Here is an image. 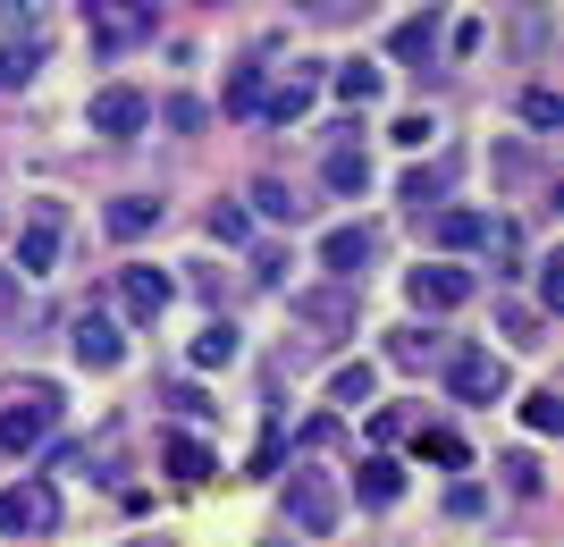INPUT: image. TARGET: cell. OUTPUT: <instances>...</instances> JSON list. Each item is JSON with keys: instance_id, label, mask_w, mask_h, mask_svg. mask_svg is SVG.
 <instances>
[{"instance_id": "cell-32", "label": "cell", "mask_w": 564, "mask_h": 547, "mask_svg": "<svg viewBox=\"0 0 564 547\" xmlns=\"http://www.w3.org/2000/svg\"><path fill=\"white\" fill-rule=\"evenodd\" d=\"M497 472H506V489H514V497H540V489H547V480H540V455H506Z\"/></svg>"}, {"instance_id": "cell-4", "label": "cell", "mask_w": 564, "mask_h": 547, "mask_svg": "<svg viewBox=\"0 0 564 547\" xmlns=\"http://www.w3.org/2000/svg\"><path fill=\"white\" fill-rule=\"evenodd\" d=\"M447 387L464 396V405H497V396L514 387V371H506L497 346H455V354H447Z\"/></svg>"}, {"instance_id": "cell-31", "label": "cell", "mask_w": 564, "mask_h": 547, "mask_svg": "<svg viewBox=\"0 0 564 547\" xmlns=\"http://www.w3.org/2000/svg\"><path fill=\"white\" fill-rule=\"evenodd\" d=\"M497 329L514 337V346H531V337H540V311L522 304V295H506V304H497Z\"/></svg>"}, {"instance_id": "cell-23", "label": "cell", "mask_w": 564, "mask_h": 547, "mask_svg": "<svg viewBox=\"0 0 564 547\" xmlns=\"http://www.w3.org/2000/svg\"><path fill=\"white\" fill-rule=\"evenodd\" d=\"M422 228H430V237H438V244H455V253L489 237V219H480V211H447V203H438V219H422Z\"/></svg>"}, {"instance_id": "cell-9", "label": "cell", "mask_w": 564, "mask_h": 547, "mask_svg": "<svg viewBox=\"0 0 564 547\" xmlns=\"http://www.w3.org/2000/svg\"><path fill=\"white\" fill-rule=\"evenodd\" d=\"M68 354L85 362V371H118V362H127V337H118L110 311H76L68 320Z\"/></svg>"}, {"instance_id": "cell-10", "label": "cell", "mask_w": 564, "mask_h": 547, "mask_svg": "<svg viewBox=\"0 0 564 547\" xmlns=\"http://www.w3.org/2000/svg\"><path fill=\"white\" fill-rule=\"evenodd\" d=\"M404 295H413V311H430V320H438V311H455V304L471 295V270H464V262H422L413 278H404Z\"/></svg>"}, {"instance_id": "cell-43", "label": "cell", "mask_w": 564, "mask_h": 547, "mask_svg": "<svg viewBox=\"0 0 564 547\" xmlns=\"http://www.w3.org/2000/svg\"><path fill=\"white\" fill-rule=\"evenodd\" d=\"M295 9H321V0H295Z\"/></svg>"}, {"instance_id": "cell-16", "label": "cell", "mask_w": 564, "mask_h": 547, "mask_svg": "<svg viewBox=\"0 0 564 547\" xmlns=\"http://www.w3.org/2000/svg\"><path fill=\"white\" fill-rule=\"evenodd\" d=\"M43 59H51V51H43V34H25V43H0V101H9V94H25Z\"/></svg>"}, {"instance_id": "cell-13", "label": "cell", "mask_w": 564, "mask_h": 547, "mask_svg": "<svg viewBox=\"0 0 564 547\" xmlns=\"http://www.w3.org/2000/svg\"><path fill=\"white\" fill-rule=\"evenodd\" d=\"M379 262V237L371 228H329V237H321V270H329V278H354L362 286V270Z\"/></svg>"}, {"instance_id": "cell-25", "label": "cell", "mask_w": 564, "mask_h": 547, "mask_svg": "<svg viewBox=\"0 0 564 547\" xmlns=\"http://www.w3.org/2000/svg\"><path fill=\"white\" fill-rule=\"evenodd\" d=\"M329 85H337V101H354V110H362V101H379V85H388V76H379L371 59H346V68H329Z\"/></svg>"}, {"instance_id": "cell-20", "label": "cell", "mask_w": 564, "mask_h": 547, "mask_svg": "<svg viewBox=\"0 0 564 547\" xmlns=\"http://www.w3.org/2000/svg\"><path fill=\"white\" fill-rule=\"evenodd\" d=\"M438 43H447V34H438V18H404L388 51H397L404 68H430V59H438Z\"/></svg>"}, {"instance_id": "cell-34", "label": "cell", "mask_w": 564, "mask_h": 547, "mask_svg": "<svg viewBox=\"0 0 564 547\" xmlns=\"http://www.w3.org/2000/svg\"><path fill=\"white\" fill-rule=\"evenodd\" d=\"M161 119L177 127V135H203V101H194V94H169V101H161Z\"/></svg>"}, {"instance_id": "cell-30", "label": "cell", "mask_w": 564, "mask_h": 547, "mask_svg": "<svg viewBox=\"0 0 564 547\" xmlns=\"http://www.w3.org/2000/svg\"><path fill=\"white\" fill-rule=\"evenodd\" d=\"M413 447H422L430 463H447V472H464V438H455V429H413Z\"/></svg>"}, {"instance_id": "cell-35", "label": "cell", "mask_w": 564, "mask_h": 547, "mask_svg": "<svg viewBox=\"0 0 564 547\" xmlns=\"http://www.w3.org/2000/svg\"><path fill=\"white\" fill-rule=\"evenodd\" d=\"M371 438H379V447H397V438H413V405H388V413L371 422Z\"/></svg>"}, {"instance_id": "cell-22", "label": "cell", "mask_w": 564, "mask_h": 547, "mask_svg": "<svg viewBox=\"0 0 564 547\" xmlns=\"http://www.w3.org/2000/svg\"><path fill=\"white\" fill-rule=\"evenodd\" d=\"M514 110H522V127H531V135H556V127H564V94H556V85H522Z\"/></svg>"}, {"instance_id": "cell-15", "label": "cell", "mask_w": 564, "mask_h": 547, "mask_svg": "<svg viewBox=\"0 0 564 547\" xmlns=\"http://www.w3.org/2000/svg\"><path fill=\"white\" fill-rule=\"evenodd\" d=\"M101 228H110L118 244H143L152 228H161V194H118L110 211H101Z\"/></svg>"}, {"instance_id": "cell-7", "label": "cell", "mask_w": 564, "mask_h": 547, "mask_svg": "<svg viewBox=\"0 0 564 547\" xmlns=\"http://www.w3.org/2000/svg\"><path fill=\"white\" fill-rule=\"evenodd\" d=\"M321 59H295V68L279 76V85H270V94H261V119L270 127H295V119H312V101H321Z\"/></svg>"}, {"instance_id": "cell-26", "label": "cell", "mask_w": 564, "mask_h": 547, "mask_svg": "<svg viewBox=\"0 0 564 547\" xmlns=\"http://www.w3.org/2000/svg\"><path fill=\"white\" fill-rule=\"evenodd\" d=\"M371 387H379L371 362H337L329 371V405H371Z\"/></svg>"}, {"instance_id": "cell-8", "label": "cell", "mask_w": 564, "mask_h": 547, "mask_svg": "<svg viewBox=\"0 0 564 547\" xmlns=\"http://www.w3.org/2000/svg\"><path fill=\"white\" fill-rule=\"evenodd\" d=\"M169 304H177V278H169V270H152V262L118 270V311H127V320H161Z\"/></svg>"}, {"instance_id": "cell-12", "label": "cell", "mask_w": 564, "mask_h": 547, "mask_svg": "<svg viewBox=\"0 0 564 547\" xmlns=\"http://www.w3.org/2000/svg\"><path fill=\"white\" fill-rule=\"evenodd\" d=\"M547 43H556V9L547 0H514L506 9V51L514 59H547Z\"/></svg>"}, {"instance_id": "cell-18", "label": "cell", "mask_w": 564, "mask_h": 547, "mask_svg": "<svg viewBox=\"0 0 564 547\" xmlns=\"http://www.w3.org/2000/svg\"><path fill=\"white\" fill-rule=\"evenodd\" d=\"M245 211H261V219H279V228H295V219H304V194L286 186V177H253Z\"/></svg>"}, {"instance_id": "cell-33", "label": "cell", "mask_w": 564, "mask_h": 547, "mask_svg": "<svg viewBox=\"0 0 564 547\" xmlns=\"http://www.w3.org/2000/svg\"><path fill=\"white\" fill-rule=\"evenodd\" d=\"M161 405H169V413H186V422H203V413H212V396H203L194 380H169V387H161Z\"/></svg>"}, {"instance_id": "cell-36", "label": "cell", "mask_w": 564, "mask_h": 547, "mask_svg": "<svg viewBox=\"0 0 564 547\" xmlns=\"http://www.w3.org/2000/svg\"><path fill=\"white\" fill-rule=\"evenodd\" d=\"M228 110H261V76H253V68H236V85H228Z\"/></svg>"}, {"instance_id": "cell-19", "label": "cell", "mask_w": 564, "mask_h": 547, "mask_svg": "<svg viewBox=\"0 0 564 547\" xmlns=\"http://www.w3.org/2000/svg\"><path fill=\"white\" fill-rule=\"evenodd\" d=\"M404 211H413V219H430V211H438V203H447V161H430V168H404Z\"/></svg>"}, {"instance_id": "cell-39", "label": "cell", "mask_w": 564, "mask_h": 547, "mask_svg": "<svg viewBox=\"0 0 564 547\" xmlns=\"http://www.w3.org/2000/svg\"><path fill=\"white\" fill-rule=\"evenodd\" d=\"M43 18V0H0V25H34Z\"/></svg>"}, {"instance_id": "cell-14", "label": "cell", "mask_w": 564, "mask_h": 547, "mask_svg": "<svg viewBox=\"0 0 564 547\" xmlns=\"http://www.w3.org/2000/svg\"><path fill=\"white\" fill-rule=\"evenodd\" d=\"M321 186H329V194H362V186H371V161H362V143H354V127H337V135H329V161H321Z\"/></svg>"}, {"instance_id": "cell-41", "label": "cell", "mask_w": 564, "mask_h": 547, "mask_svg": "<svg viewBox=\"0 0 564 547\" xmlns=\"http://www.w3.org/2000/svg\"><path fill=\"white\" fill-rule=\"evenodd\" d=\"M85 9H101V18H110V9H143V0H85Z\"/></svg>"}, {"instance_id": "cell-28", "label": "cell", "mask_w": 564, "mask_h": 547, "mask_svg": "<svg viewBox=\"0 0 564 547\" xmlns=\"http://www.w3.org/2000/svg\"><path fill=\"white\" fill-rule=\"evenodd\" d=\"M522 422H531V438H556L564 429V396L556 387H531V396H522Z\"/></svg>"}, {"instance_id": "cell-6", "label": "cell", "mask_w": 564, "mask_h": 547, "mask_svg": "<svg viewBox=\"0 0 564 547\" xmlns=\"http://www.w3.org/2000/svg\"><path fill=\"white\" fill-rule=\"evenodd\" d=\"M143 119H152V101H143L135 85H101L94 110H85V127H94L101 143H135V135H143Z\"/></svg>"}, {"instance_id": "cell-42", "label": "cell", "mask_w": 564, "mask_h": 547, "mask_svg": "<svg viewBox=\"0 0 564 547\" xmlns=\"http://www.w3.org/2000/svg\"><path fill=\"white\" fill-rule=\"evenodd\" d=\"M0 304H9V278H0Z\"/></svg>"}, {"instance_id": "cell-3", "label": "cell", "mask_w": 564, "mask_h": 547, "mask_svg": "<svg viewBox=\"0 0 564 547\" xmlns=\"http://www.w3.org/2000/svg\"><path fill=\"white\" fill-rule=\"evenodd\" d=\"M354 320H362V295H354V278H321L295 295V329H312L321 346H346Z\"/></svg>"}, {"instance_id": "cell-38", "label": "cell", "mask_w": 564, "mask_h": 547, "mask_svg": "<svg viewBox=\"0 0 564 547\" xmlns=\"http://www.w3.org/2000/svg\"><path fill=\"white\" fill-rule=\"evenodd\" d=\"M540 304H547V311L564 304V262H547V270H540Z\"/></svg>"}, {"instance_id": "cell-2", "label": "cell", "mask_w": 564, "mask_h": 547, "mask_svg": "<svg viewBox=\"0 0 564 547\" xmlns=\"http://www.w3.org/2000/svg\"><path fill=\"white\" fill-rule=\"evenodd\" d=\"M286 523L304 530V539H329V530L346 523V489H337L321 463H295V480H286Z\"/></svg>"}, {"instance_id": "cell-44", "label": "cell", "mask_w": 564, "mask_h": 547, "mask_svg": "<svg viewBox=\"0 0 564 547\" xmlns=\"http://www.w3.org/2000/svg\"><path fill=\"white\" fill-rule=\"evenodd\" d=\"M203 9H219V0H203Z\"/></svg>"}, {"instance_id": "cell-17", "label": "cell", "mask_w": 564, "mask_h": 547, "mask_svg": "<svg viewBox=\"0 0 564 547\" xmlns=\"http://www.w3.org/2000/svg\"><path fill=\"white\" fill-rule=\"evenodd\" d=\"M169 472L186 480V489H212V480H219V463H212V447H203L194 429H177V438H169Z\"/></svg>"}, {"instance_id": "cell-21", "label": "cell", "mask_w": 564, "mask_h": 547, "mask_svg": "<svg viewBox=\"0 0 564 547\" xmlns=\"http://www.w3.org/2000/svg\"><path fill=\"white\" fill-rule=\"evenodd\" d=\"M438 354H447V337H438V329H397V337H388V362H397V371H430Z\"/></svg>"}, {"instance_id": "cell-11", "label": "cell", "mask_w": 564, "mask_h": 547, "mask_svg": "<svg viewBox=\"0 0 564 547\" xmlns=\"http://www.w3.org/2000/svg\"><path fill=\"white\" fill-rule=\"evenodd\" d=\"M51 262H59V203H34L18 237V278H51Z\"/></svg>"}, {"instance_id": "cell-24", "label": "cell", "mask_w": 564, "mask_h": 547, "mask_svg": "<svg viewBox=\"0 0 564 547\" xmlns=\"http://www.w3.org/2000/svg\"><path fill=\"white\" fill-rule=\"evenodd\" d=\"M354 489H362V505H397L404 497V472L388 463V455H371V463L354 472Z\"/></svg>"}, {"instance_id": "cell-37", "label": "cell", "mask_w": 564, "mask_h": 547, "mask_svg": "<svg viewBox=\"0 0 564 547\" xmlns=\"http://www.w3.org/2000/svg\"><path fill=\"white\" fill-rule=\"evenodd\" d=\"M253 278H261V286L286 278V253H279V244H253Z\"/></svg>"}, {"instance_id": "cell-29", "label": "cell", "mask_w": 564, "mask_h": 547, "mask_svg": "<svg viewBox=\"0 0 564 547\" xmlns=\"http://www.w3.org/2000/svg\"><path fill=\"white\" fill-rule=\"evenodd\" d=\"M212 244H228V253H245V244H253V219H245V203H212Z\"/></svg>"}, {"instance_id": "cell-40", "label": "cell", "mask_w": 564, "mask_h": 547, "mask_svg": "<svg viewBox=\"0 0 564 547\" xmlns=\"http://www.w3.org/2000/svg\"><path fill=\"white\" fill-rule=\"evenodd\" d=\"M362 9H371V0H321L312 18H362Z\"/></svg>"}, {"instance_id": "cell-27", "label": "cell", "mask_w": 564, "mask_h": 547, "mask_svg": "<svg viewBox=\"0 0 564 547\" xmlns=\"http://www.w3.org/2000/svg\"><path fill=\"white\" fill-rule=\"evenodd\" d=\"M236 346H245V337H236V320H212V329L194 337V371H219V362H236Z\"/></svg>"}, {"instance_id": "cell-5", "label": "cell", "mask_w": 564, "mask_h": 547, "mask_svg": "<svg viewBox=\"0 0 564 547\" xmlns=\"http://www.w3.org/2000/svg\"><path fill=\"white\" fill-rule=\"evenodd\" d=\"M51 530H59V497H51V480L0 489V539H51Z\"/></svg>"}, {"instance_id": "cell-1", "label": "cell", "mask_w": 564, "mask_h": 547, "mask_svg": "<svg viewBox=\"0 0 564 547\" xmlns=\"http://www.w3.org/2000/svg\"><path fill=\"white\" fill-rule=\"evenodd\" d=\"M51 422H59V387H51V380L0 387V447H9V455H34L51 438Z\"/></svg>"}]
</instances>
